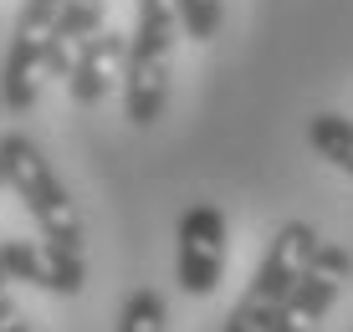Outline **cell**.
Here are the masks:
<instances>
[{
    "label": "cell",
    "instance_id": "cell-1",
    "mask_svg": "<svg viewBox=\"0 0 353 332\" xmlns=\"http://www.w3.org/2000/svg\"><path fill=\"white\" fill-rule=\"evenodd\" d=\"M179 16L174 0H139L128 52H123V107L133 128H154L169 103V67H174Z\"/></svg>",
    "mask_w": 353,
    "mask_h": 332
},
{
    "label": "cell",
    "instance_id": "cell-2",
    "mask_svg": "<svg viewBox=\"0 0 353 332\" xmlns=\"http://www.w3.org/2000/svg\"><path fill=\"white\" fill-rule=\"evenodd\" d=\"M0 189H10L26 215L36 220L46 245L57 251H82V215L72 205L67 184L57 179V169L46 164V154L36 149L26 133H6L0 138Z\"/></svg>",
    "mask_w": 353,
    "mask_h": 332
},
{
    "label": "cell",
    "instance_id": "cell-3",
    "mask_svg": "<svg viewBox=\"0 0 353 332\" xmlns=\"http://www.w3.org/2000/svg\"><path fill=\"white\" fill-rule=\"evenodd\" d=\"M312 245H318V230H312L307 220H287V225L272 236V245H266V256L256 266V276H251V287H246V297L230 307V317H225L221 332H266L276 302L287 297L292 281L307 271Z\"/></svg>",
    "mask_w": 353,
    "mask_h": 332
},
{
    "label": "cell",
    "instance_id": "cell-4",
    "mask_svg": "<svg viewBox=\"0 0 353 332\" xmlns=\"http://www.w3.org/2000/svg\"><path fill=\"white\" fill-rule=\"evenodd\" d=\"M348 276H353V256H348L338 240H323V236H318L307 271L287 287V297L276 302L266 332H312L327 312H333V302H338V291H343Z\"/></svg>",
    "mask_w": 353,
    "mask_h": 332
},
{
    "label": "cell",
    "instance_id": "cell-5",
    "mask_svg": "<svg viewBox=\"0 0 353 332\" xmlns=\"http://www.w3.org/2000/svg\"><path fill=\"white\" fill-rule=\"evenodd\" d=\"M225 276V215L221 205H190L174 230V281L185 297H210Z\"/></svg>",
    "mask_w": 353,
    "mask_h": 332
},
{
    "label": "cell",
    "instance_id": "cell-6",
    "mask_svg": "<svg viewBox=\"0 0 353 332\" xmlns=\"http://www.w3.org/2000/svg\"><path fill=\"white\" fill-rule=\"evenodd\" d=\"M62 0H26L16 16V31H10L6 46V67H0V103L10 113H31L36 92H41V52H46V31H52V16Z\"/></svg>",
    "mask_w": 353,
    "mask_h": 332
},
{
    "label": "cell",
    "instance_id": "cell-7",
    "mask_svg": "<svg viewBox=\"0 0 353 332\" xmlns=\"http://www.w3.org/2000/svg\"><path fill=\"white\" fill-rule=\"evenodd\" d=\"M0 271H6V281H26L52 297H77L88 287L82 251H57L46 240H0Z\"/></svg>",
    "mask_w": 353,
    "mask_h": 332
},
{
    "label": "cell",
    "instance_id": "cell-8",
    "mask_svg": "<svg viewBox=\"0 0 353 332\" xmlns=\"http://www.w3.org/2000/svg\"><path fill=\"white\" fill-rule=\"evenodd\" d=\"M123 52H128V36L97 26L88 41L72 52V67H67V92H72V103H77V107H97V103H103L108 87H113V67L123 61Z\"/></svg>",
    "mask_w": 353,
    "mask_h": 332
},
{
    "label": "cell",
    "instance_id": "cell-9",
    "mask_svg": "<svg viewBox=\"0 0 353 332\" xmlns=\"http://www.w3.org/2000/svg\"><path fill=\"white\" fill-rule=\"evenodd\" d=\"M108 6L103 0H62L52 16V31H46V52H41V77H67L72 52H77L88 36L103 26Z\"/></svg>",
    "mask_w": 353,
    "mask_h": 332
},
{
    "label": "cell",
    "instance_id": "cell-10",
    "mask_svg": "<svg viewBox=\"0 0 353 332\" xmlns=\"http://www.w3.org/2000/svg\"><path fill=\"white\" fill-rule=\"evenodd\" d=\"M307 143L333 169L353 174V118H343V113H318V118L307 123Z\"/></svg>",
    "mask_w": 353,
    "mask_h": 332
},
{
    "label": "cell",
    "instance_id": "cell-11",
    "mask_svg": "<svg viewBox=\"0 0 353 332\" xmlns=\"http://www.w3.org/2000/svg\"><path fill=\"white\" fill-rule=\"evenodd\" d=\"M118 332H169V302L154 287H139L118 312Z\"/></svg>",
    "mask_w": 353,
    "mask_h": 332
},
{
    "label": "cell",
    "instance_id": "cell-12",
    "mask_svg": "<svg viewBox=\"0 0 353 332\" xmlns=\"http://www.w3.org/2000/svg\"><path fill=\"white\" fill-rule=\"evenodd\" d=\"M174 16L190 41H210L225 21V0H174Z\"/></svg>",
    "mask_w": 353,
    "mask_h": 332
},
{
    "label": "cell",
    "instance_id": "cell-13",
    "mask_svg": "<svg viewBox=\"0 0 353 332\" xmlns=\"http://www.w3.org/2000/svg\"><path fill=\"white\" fill-rule=\"evenodd\" d=\"M0 332H31L26 312L10 302V281H6V271H0Z\"/></svg>",
    "mask_w": 353,
    "mask_h": 332
}]
</instances>
